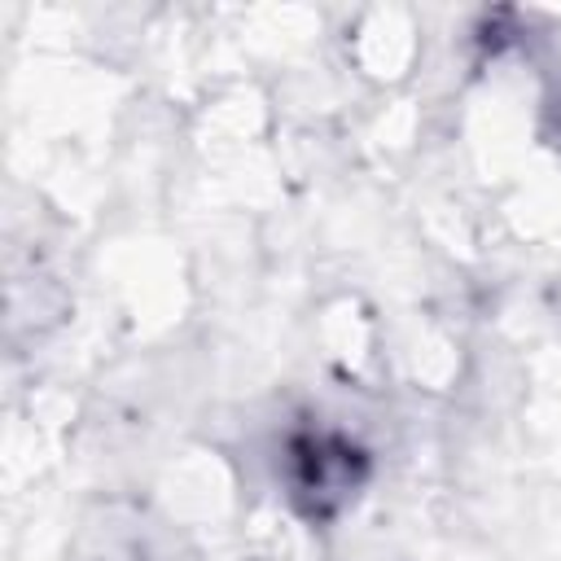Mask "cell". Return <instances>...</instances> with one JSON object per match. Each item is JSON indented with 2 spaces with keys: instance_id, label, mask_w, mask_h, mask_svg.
<instances>
[{
  "instance_id": "obj_1",
  "label": "cell",
  "mask_w": 561,
  "mask_h": 561,
  "mask_svg": "<svg viewBox=\"0 0 561 561\" xmlns=\"http://www.w3.org/2000/svg\"><path fill=\"white\" fill-rule=\"evenodd\" d=\"M285 495L307 522H333L368 482V451L337 430H298L285 443Z\"/></svg>"
}]
</instances>
